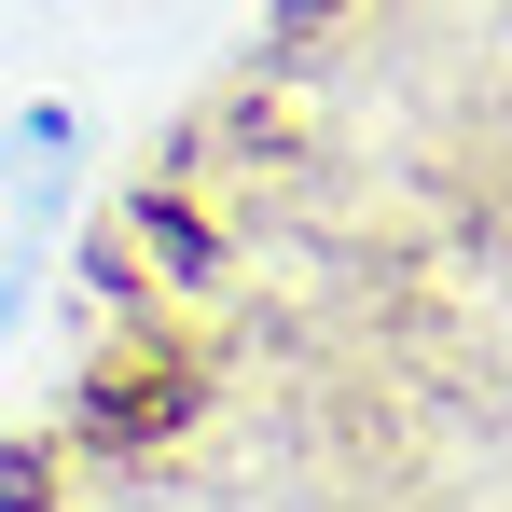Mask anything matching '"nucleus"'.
<instances>
[{"mask_svg": "<svg viewBox=\"0 0 512 512\" xmlns=\"http://www.w3.org/2000/svg\"><path fill=\"white\" fill-rule=\"evenodd\" d=\"M56 236H70V125H14L0 139V319L42 291Z\"/></svg>", "mask_w": 512, "mask_h": 512, "instance_id": "nucleus-1", "label": "nucleus"}]
</instances>
